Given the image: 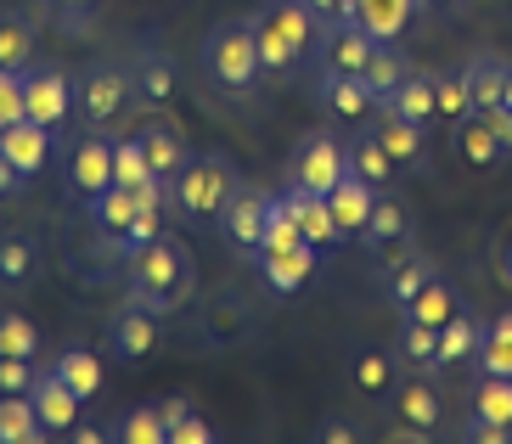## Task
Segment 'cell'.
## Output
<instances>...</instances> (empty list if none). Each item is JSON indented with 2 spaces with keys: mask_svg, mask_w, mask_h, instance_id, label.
I'll return each instance as SVG.
<instances>
[{
  "mask_svg": "<svg viewBox=\"0 0 512 444\" xmlns=\"http://www.w3.org/2000/svg\"><path fill=\"white\" fill-rule=\"evenodd\" d=\"M29 400H34V411H40V422H46V433H57V439L79 422V405H85V400H79V394H74L68 383H62V377H57L51 366H46V371H34Z\"/></svg>",
  "mask_w": 512,
  "mask_h": 444,
  "instance_id": "cell-22",
  "label": "cell"
},
{
  "mask_svg": "<svg viewBox=\"0 0 512 444\" xmlns=\"http://www.w3.org/2000/svg\"><path fill=\"white\" fill-rule=\"evenodd\" d=\"M349 17L372 40H400L411 29V17H417V0H349Z\"/></svg>",
  "mask_w": 512,
  "mask_h": 444,
  "instance_id": "cell-27",
  "label": "cell"
},
{
  "mask_svg": "<svg viewBox=\"0 0 512 444\" xmlns=\"http://www.w3.org/2000/svg\"><path fill=\"white\" fill-rule=\"evenodd\" d=\"M197 332H203V349L226 355V349H242V343L259 332V304L242 287H220V293L203 298L197 310Z\"/></svg>",
  "mask_w": 512,
  "mask_h": 444,
  "instance_id": "cell-7",
  "label": "cell"
},
{
  "mask_svg": "<svg viewBox=\"0 0 512 444\" xmlns=\"http://www.w3.org/2000/svg\"><path fill=\"white\" fill-rule=\"evenodd\" d=\"M0 355H23L40 360V326L17 310H0Z\"/></svg>",
  "mask_w": 512,
  "mask_h": 444,
  "instance_id": "cell-45",
  "label": "cell"
},
{
  "mask_svg": "<svg viewBox=\"0 0 512 444\" xmlns=\"http://www.w3.org/2000/svg\"><path fill=\"white\" fill-rule=\"evenodd\" d=\"M310 439H316V444H361V428H355L349 416H327V422L310 428Z\"/></svg>",
  "mask_w": 512,
  "mask_h": 444,
  "instance_id": "cell-49",
  "label": "cell"
},
{
  "mask_svg": "<svg viewBox=\"0 0 512 444\" xmlns=\"http://www.w3.org/2000/svg\"><path fill=\"white\" fill-rule=\"evenodd\" d=\"M479 371H496V377H512V310L496 315L484 326V343H479Z\"/></svg>",
  "mask_w": 512,
  "mask_h": 444,
  "instance_id": "cell-42",
  "label": "cell"
},
{
  "mask_svg": "<svg viewBox=\"0 0 512 444\" xmlns=\"http://www.w3.org/2000/svg\"><path fill=\"white\" fill-rule=\"evenodd\" d=\"M299 242H304V231H299V220H293V208L276 197L271 214H265V237H259L254 253H287V248H299Z\"/></svg>",
  "mask_w": 512,
  "mask_h": 444,
  "instance_id": "cell-46",
  "label": "cell"
},
{
  "mask_svg": "<svg viewBox=\"0 0 512 444\" xmlns=\"http://www.w3.org/2000/svg\"><path fill=\"white\" fill-rule=\"evenodd\" d=\"M51 439L29 394H0V444H40Z\"/></svg>",
  "mask_w": 512,
  "mask_h": 444,
  "instance_id": "cell-35",
  "label": "cell"
},
{
  "mask_svg": "<svg viewBox=\"0 0 512 444\" xmlns=\"http://www.w3.org/2000/svg\"><path fill=\"white\" fill-rule=\"evenodd\" d=\"M0 152L12 158V169L23 180H34L51 163V130H46V124H34V119H17V124L0 130Z\"/></svg>",
  "mask_w": 512,
  "mask_h": 444,
  "instance_id": "cell-23",
  "label": "cell"
},
{
  "mask_svg": "<svg viewBox=\"0 0 512 444\" xmlns=\"http://www.w3.org/2000/svg\"><path fill=\"white\" fill-rule=\"evenodd\" d=\"M422 12H434V17H456V12H467L473 0H417Z\"/></svg>",
  "mask_w": 512,
  "mask_h": 444,
  "instance_id": "cell-54",
  "label": "cell"
},
{
  "mask_svg": "<svg viewBox=\"0 0 512 444\" xmlns=\"http://www.w3.org/2000/svg\"><path fill=\"white\" fill-rule=\"evenodd\" d=\"M434 102H439V119L445 124H456L462 113H473V96H467L462 68H434Z\"/></svg>",
  "mask_w": 512,
  "mask_h": 444,
  "instance_id": "cell-44",
  "label": "cell"
},
{
  "mask_svg": "<svg viewBox=\"0 0 512 444\" xmlns=\"http://www.w3.org/2000/svg\"><path fill=\"white\" fill-rule=\"evenodd\" d=\"M411 74V57L406 51H400V40H377V51H372V62H366V85H372V96L377 102H383V96H389L394 85H400V79Z\"/></svg>",
  "mask_w": 512,
  "mask_h": 444,
  "instance_id": "cell-38",
  "label": "cell"
},
{
  "mask_svg": "<svg viewBox=\"0 0 512 444\" xmlns=\"http://www.w3.org/2000/svg\"><path fill=\"white\" fill-rule=\"evenodd\" d=\"M394 360H400L406 371H428V377H439V326H422V321H406V315H400Z\"/></svg>",
  "mask_w": 512,
  "mask_h": 444,
  "instance_id": "cell-31",
  "label": "cell"
},
{
  "mask_svg": "<svg viewBox=\"0 0 512 444\" xmlns=\"http://www.w3.org/2000/svg\"><path fill=\"white\" fill-rule=\"evenodd\" d=\"M34 276H40V242L34 237H0V287H12V293H23V287H34Z\"/></svg>",
  "mask_w": 512,
  "mask_h": 444,
  "instance_id": "cell-34",
  "label": "cell"
},
{
  "mask_svg": "<svg viewBox=\"0 0 512 444\" xmlns=\"http://www.w3.org/2000/svg\"><path fill=\"white\" fill-rule=\"evenodd\" d=\"M349 175L366 180L372 192H383V186H394V180H400V163L383 152V141H377L372 130H361L355 141H349Z\"/></svg>",
  "mask_w": 512,
  "mask_h": 444,
  "instance_id": "cell-30",
  "label": "cell"
},
{
  "mask_svg": "<svg viewBox=\"0 0 512 444\" xmlns=\"http://www.w3.org/2000/svg\"><path fill=\"white\" fill-rule=\"evenodd\" d=\"M51 371H57L62 383L74 388L79 400H91V394H102V360H96L91 349H62V355L51 360Z\"/></svg>",
  "mask_w": 512,
  "mask_h": 444,
  "instance_id": "cell-40",
  "label": "cell"
},
{
  "mask_svg": "<svg viewBox=\"0 0 512 444\" xmlns=\"http://www.w3.org/2000/svg\"><path fill=\"white\" fill-rule=\"evenodd\" d=\"M130 293H169L175 304L192 298V253L169 237H152L147 248L130 253Z\"/></svg>",
  "mask_w": 512,
  "mask_h": 444,
  "instance_id": "cell-5",
  "label": "cell"
},
{
  "mask_svg": "<svg viewBox=\"0 0 512 444\" xmlns=\"http://www.w3.org/2000/svg\"><path fill=\"white\" fill-rule=\"evenodd\" d=\"M389 416L394 428H411V433H428L445 422V400H439V383L428 377V371H411V377H400V383L389 388Z\"/></svg>",
  "mask_w": 512,
  "mask_h": 444,
  "instance_id": "cell-9",
  "label": "cell"
},
{
  "mask_svg": "<svg viewBox=\"0 0 512 444\" xmlns=\"http://www.w3.org/2000/svg\"><path fill=\"white\" fill-rule=\"evenodd\" d=\"M383 107H394L400 119H411V124H422V130H428V124L439 119V102H434V68H411V74L400 79V85H394L389 96H383Z\"/></svg>",
  "mask_w": 512,
  "mask_h": 444,
  "instance_id": "cell-25",
  "label": "cell"
},
{
  "mask_svg": "<svg viewBox=\"0 0 512 444\" xmlns=\"http://www.w3.org/2000/svg\"><path fill=\"white\" fill-rule=\"evenodd\" d=\"M400 360L389 355V349H355V360H349V383L361 388V394H372V400H389V388L400 383Z\"/></svg>",
  "mask_w": 512,
  "mask_h": 444,
  "instance_id": "cell-33",
  "label": "cell"
},
{
  "mask_svg": "<svg viewBox=\"0 0 512 444\" xmlns=\"http://www.w3.org/2000/svg\"><path fill=\"white\" fill-rule=\"evenodd\" d=\"M0 203H6V197H0Z\"/></svg>",
  "mask_w": 512,
  "mask_h": 444,
  "instance_id": "cell-60",
  "label": "cell"
},
{
  "mask_svg": "<svg viewBox=\"0 0 512 444\" xmlns=\"http://www.w3.org/2000/svg\"><path fill=\"white\" fill-rule=\"evenodd\" d=\"M17 119H23V74L0 68V130L17 124Z\"/></svg>",
  "mask_w": 512,
  "mask_h": 444,
  "instance_id": "cell-48",
  "label": "cell"
},
{
  "mask_svg": "<svg viewBox=\"0 0 512 444\" xmlns=\"http://www.w3.org/2000/svg\"><path fill=\"white\" fill-rule=\"evenodd\" d=\"M344 175H349V147L332 130H304L287 152V186H299V192L327 197Z\"/></svg>",
  "mask_w": 512,
  "mask_h": 444,
  "instance_id": "cell-6",
  "label": "cell"
},
{
  "mask_svg": "<svg viewBox=\"0 0 512 444\" xmlns=\"http://www.w3.org/2000/svg\"><path fill=\"white\" fill-rule=\"evenodd\" d=\"M271 203H276V197L259 192V186H237L231 203L220 208V220H214V225H220V237H226L237 253H254L259 237H265V214H271Z\"/></svg>",
  "mask_w": 512,
  "mask_h": 444,
  "instance_id": "cell-13",
  "label": "cell"
},
{
  "mask_svg": "<svg viewBox=\"0 0 512 444\" xmlns=\"http://www.w3.org/2000/svg\"><path fill=\"white\" fill-rule=\"evenodd\" d=\"M484 326L473 310H456L451 321L439 326V371H456L467 366V360H479V343H484Z\"/></svg>",
  "mask_w": 512,
  "mask_h": 444,
  "instance_id": "cell-26",
  "label": "cell"
},
{
  "mask_svg": "<svg viewBox=\"0 0 512 444\" xmlns=\"http://www.w3.org/2000/svg\"><path fill=\"white\" fill-rule=\"evenodd\" d=\"M377 40L355 23V17H321V34H316V57L327 74H366V62H372Z\"/></svg>",
  "mask_w": 512,
  "mask_h": 444,
  "instance_id": "cell-8",
  "label": "cell"
},
{
  "mask_svg": "<svg viewBox=\"0 0 512 444\" xmlns=\"http://www.w3.org/2000/svg\"><path fill=\"white\" fill-rule=\"evenodd\" d=\"M113 439L119 444H164L169 428H164V416H158V405H136V411H124L113 422Z\"/></svg>",
  "mask_w": 512,
  "mask_h": 444,
  "instance_id": "cell-43",
  "label": "cell"
},
{
  "mask_svg": "<svg viewBox=\"0 0 512 444\" xmlns=\"http://www.w3.org/2000/svg\"><path fill=\"white\" fill-rule=\"evenodd\" d=\"M152 349H158V315L124 298V310L107 321V355L124 360V366H136V360L152 355Z\"/></svg>",
  "mask_w": 512,
  "mask_h": 444,
  "instance_id": "cell-17",
  "label": "cell"
},
{
  "mask_svg": "<svg viewBox=\"0 0 512 444\" xmlns=\"http://www.w3.org/2000/svg\"><path fill=\"white\" fill-rule=\"evenodd\" d=\"M316 102L327 107L332 119L366 124V119H372V107H377V96H372V85H366V79H355V74H327V68H321V74H316Z\"/></svg>",
  "mask_w": 512,
  "mask_h": 444,
  "instance_id": "cell-20",
  "label": "cell"
},
{
  "mask_svg": "<svg viewBox=\"0 0 512 444\" xmlns=\"http://www.w3.org/2000/svg\"><path fill=\"white\" fill-rule=\"evenodd\" d=\"M136 141H141V152H147V163H152V175H158V180H175V175H181V163L192 158L186 130L169 119L164 107H158V113H147V124L136 130Z\"/></svg>",
  "mask_w": 512,
  "mask_h": 444,
  "instance_id": "cell-15",
  "label": "cell"
},
{
  "mask_svg": "<svg viewBox=\"0 0 512 444\" xmlns=\"http://www.w3.org/2000/svg\"><path fill=\"white\" fill-rule=\"evenodd\" d=\"M467 439L473 444H512V422H473V416H467Z\"/></svg>",
  "mask_w": 512,
  "mask_h": 444,
  "instance_id": "cell-51",
  "label": "cell"
},
{
  "mask_svg": "<svg viewBox=\"0 0 512 444\" xmlns=\"http://www.w3.org/2000/svg\"><path fill=\"white\" fill-rule=\"evenodd\" d=\"M136 107V90H130V68L119 62H91L74 85V113L85 130H113Z\"/></svg>",
  "mask_w": 512,
  "mask_h": 444,
  "instance_id": "cell-4",
  "label": "cell"
},
{
  "mask_svg": "<svg viewBox=\"0 0 512 444\" xmlns=\"http://www.w3.org/2000/svg\"><path fill=\"white\" fill-rule=\"evenodd\" d=\"M34 62V23L23 12H0V68L23 74Z\"/></svg>",
  "mask_w": 512,
  "mask_h": 444,
  "instance_id": "cell-39",
  "label": "cell"
},
{
  "mask_svg": "<svg viewBox=\"0 0 512 444\" xmlns=\"http://www.w3.org/2000/svg\"><path fill=\"white\" fill-rule=\"evenodd\" d=\"M451 152L467 175H496L501 163H507V147L496 141V124H490V113H479V107L451 124Z\"/></svg>",
  "mask_w": 512,
  "mask_h": 444,
  "instance_id": "cell-11",
  "label": "cell"
},
{
  "mask_svg": "<svg viewBox=\"0 0 512 444\" xmlns=\"http://www.w3.org/2000/svg\"><path fill=\"white\" fill-rule=\"evenodd\" d=\"M74 113V79L62 68H23V119L62 130Z\"/></svg>",
  "mask_w": 512,
  "mask_h": 444,
  "instance_id": "cell-10",
  "label": "cell"
},
{
  "mask_svg": "<svg viewBox=\"0 0 512 444\" xmlns=\"http://www.w3.org/2000/svg\"><path fill=\"white\" fill-rule=\"evenodd\" d=\"M456 310H462V298H456V282L445 276V270H439L434 282L422 287V293L411 298V304H406L400 315H406V321H422V326H445Z\"/></svg>",
  "mask_w": 512,
  "mask_h": 444,
  "instance_id": "cell-36",
  "label": "cell"
},
{
  "mask_svg": "<svg viewBox=\"0 0 512 444\" xmlns=\"http://www.w3.org/2000/svg\"><path fill=\"white\" fill-rule=\"evenodd\" d=\"M51 6H57V12H85L91 0H51Z\"/></svg>",
  "mask_w": 512,
  "mask_h": 444,
  "instance_id": "cell-58",
  "label": "cell"
},
{
  "mask_svg": "<svg viewBox=\"0 0 512 444\" xmlns=\"http://www.w3.org/2000/svg\"><path fill=\"white\" fill-rule=\"evenodd\" d=\"M501 107L512 113V62H507V85H501Z\"/></svg>",
  "mask_w": 512,
  "mask_h": 444,
  "instance_id": "cell-59",
  "label": "cell"
},
{
  "mask_svg": "<svg viewBox=\"0 0 512 444\" xmlns=\"http://www.w3.org/2000/svg\"><path fill=\"white\" fill-rule=\"evenodd\" d=\"M197 405L192 400H181V394H175V400H158V416H164V428H175V422H181V416H192Z\"/></svg>",
  "mask_w": 512,
  "mask_h": 444,
  "instance_id": "cell-52",
  "label": "cell"
},
{
  "mask_svg": "<svg viewBox=\"0 0 512 444\" xmlns=\"http://www.w3.org/2000/svg\"><path fill=\"white\" fill-rule=\"evenodd\" d=\"M214 439V428L209 422H203V416H181V422H175V428H169V444H209Z\"/></svg>",
  "mask_w": 512,
  "mask_h": 444,
  "instance_id": "cell-50",
  "label": "cell"
},
{
  "mask_svg": "<svg viewBox=\"0 0 512 444\" xmlns=\"http://www.w3.org/2000/svg\"><path fill=\"white\" fill-rule=\"evenodd\" d=\"M316 17H349V0H304Z\"/></svg>",
  "mask_w": 512,
  "mask_h": 444,
  "instance_id": "cell-57",
  "label": "cell"
},
{
  "mask_svg": "<svg viewBox=\"0 0 512 444\" xmlns=\"http://www.w3.org/2000/svg\"><path fill=\"white\" fill-rule=\"evenodd\" d=\"M366 130H372L377 141H383V152L400 163V175H406V169H428V130H422V124L400 119L394 107L377 102L372 119H366Z\"/></svg>",
  "mask_w": 512,
  "mask_h": 444,
  "instance_id": "cell-14",
  "label": "cell"
},
{
  "mask_svg": "<svg viewBox=\"0 0 512 444\" xmlns=\"http://www.w3.org/2000/svg\"><path fill=\"white\" fill-rule=\"evenodd\" d=\"M282 203L293 208V220H299L304 242H316V248L344 242V231H338V220H332V208H327V197H321V192H299V186H287Z\"/></svg>",
  "mask_w": 512,
  "mask_h": 444,
  "instance_id": "cell-29",
  "label": "cell"
},
{
  "mask_svg": "<svg viewBox=\"0 0 512 444\" xmlns=\"http://www.w3.org/2000/svg\"><path fill=\"white\" fill-rule=\"evenodd\" d=\"M507 62L512 57H501V51H473V57L462 62V74H467V96H473V107L479 113H496L501 107V85H507Z\"/></svg>",
  "mask_w": 512,
  "mask_h": 444,
  "instance_id": "cell-24",
  "label": "cell"
},
{
  "mask_svg": "<svg viewBox=\"0 0 512 444\" xmlns=\"http://www.w3.org/2000/svg\"><path fill=\"white\" fill-rule=\"evenodd\" d=\"M439 276V259L434 253H422V248H400L383 259V298H389L394 310H406L411 298L422 293V287Z\"/></svg>",
  "mask_w": 512,
  "mask_h": 444,
  "instance_id": "cell-18",
  "label": "cell"
},
{
  "mask_svg": "<svg viewBox=\"0 0 512 444\" xmlns=\"http://www.w3.org/2000/svg\"><path fill=\"white\" fill-rule=\"evenodd\" d=\"M248 23H254L265 74H293V68L316 51V34H321V17L310 12L304 0H259Z\"/></svg>",
  "mask_w": 512,
  "mask_h": 444,
  "instance_id": "cell-1",
  "label": "cell"
},
{
  "mask_svg": "<svg viewBox=\"0 0 512 444\" xmlns=\"http://www.w3.org/2000/svg\"><path fill=\"white\" fill-rule=\"evenodd\" d=\"M361 237L372 242L377 253H400V248H411V237H417V214H411L406 197H394L389 186H383V192H377V203H372V220H366Z\"/></svg>",
  "mask_w": 512,
  "mask_h": 444,
  "instance_id": "cell-19",
  "label": "cell"
},
{
  "mask_svg": "<svg viewBox=\"0 0 512 444\" xmlns=\"http://www.w3.org/2000/svg\"><path fill=\"white\" fill-rule=\"evenodd\" d=\"M467 416L473 422H512V377L484 371L473 383V394H467Z\"/></svg>",
  "mask_w": 512,
  "mask_h": 444,
  "instance_id": "cell-37",
  "label": "cell"
},
{
  "mask_svg": "<svg viewBox=\"0 0 512 444\" xmlns=\"http://www.w3.org/2000/svg\"><path fill=\"white\" fill-rule=\"evenodd\" d=\"M490 124H496V141L507 147V158H512V113H507V107H496V113H490Z\"/></svg>",
  "mask_w": 512,
  "mask_h": 444,
  "instance_id": "cell-56",
  "label": "cell"
},
{
  "mask_svg": "<svg viewBox=\"0 0 512 444\" xmlns=\"http://www.w3.org/2000/svg\"><path fill=\"white\" fill-rule=\"evenodd\" d=\"M372 203H377V192L366 186V180H355V175H344L327 192V208H332V220H338V231H344V237H361V231H366Z\"/></svg>",
  "mask_w": 512,
  "mask_h": 444,
  "instance_id": "cell-28",
  "label": "cell"
},
{
  "mask_svg": "<svg viewBox=\"0 0 512 444\" xmlns=\"http://www.w3.org/2000/svg\"><path fill=\"white\" fill-rule=\"evenodd\" d=\"M316 253H321L316 242H299V248H287V253H254V265H259V276H265L271 293L293 298V293L310 287V276H316Z\"/></svg>",
  "mask_w": 512,
  "mask_h": 444,
  "instance_id": "cell-21",
  "label": "cell"
},
{
  "mask_svg": "<svg viewBox=\"0 0 512 444\" xmlns=\"http://www.w3.org/2000/svg\"><path fill=\"white\" fill-rule=\"evenodd\" d=\"M17 186H23V175L12 169V158L0 152V197H17Z\"/></svg>",
  "mask_w": 512,
  "mask_h": 444,
  "instance_id": "cell-55",
  "label": "cell"
},
{
  "mask_svg": "<svg viewBox=\"0 0 512 444\" xmlns=\"http://www.w3.org/2000/svg\"><path fill=\"white\" fill-rule=\"evenodd\" d=\"M113 180H119V186H130V192H141V186H152V180H158L136 135H119V141H113Z\"/></svg>",
  "mask_w": 512,
  "mask_h": 444,
  "instance_id": "cell-41",
  "label": "cell"
},
{
  "mask_svg": "<svg viewBox=\"0 0 512 444\" xmlns=\"http://www.w3.org/2000/svg\"><path fill=\"white\" fill-rule=\"evenodd\" d=\"M85 208H91V225L102 231V237H124V225L136 220V208H141V192H130V186H107V192L85 197Z\"/></svg>",
  "mask_w": 512,
  "mask_h": 444,
  "instance_id": "cell-32",
  "label": "cell"
},
{
  "mask_svg": "<svg viewBox=\"0 0 512 444\" xmlns=\"http://www.w3.org/2000/svg\"><path fill=\"white\" fill-rule=\"evenodd\" d=\"M203 79L226 96H254L259 79H265V62H259V40L248 17H226L214 23L209 40H203Z\"/></svg>",
  "mask_w": 512,
  "mask_h": 444,
  "instance_id": "cell-2",
  "label": "cell"
},
{
  "mask_svg": "<svg viewBox=\"0 0 512 444\" xmlns=\"http://www.w3.org/2000/svg\"><path fill=\"white\" fill-rule=\"evenodd\" d=\"M68 186L79 197H96L113 186V135L107 130H91L85 141L68 147Z\"/></svg>",
  "mask_w": 512,
  "mask_h": 444,
  "instance_id": "cell-16",
  "label": "cell"
},
{
  "mask_svg": "<svg viewBox=\"0 0 512 444\" xmlns=\"http://www.w3.org/2000/svg\"><path fill=\"white\" fill-rule=\"evenodd\" d=\"M34 360H23V355H0V394H29V383H34Z\"/></svg>",
  "mask_w": 512,
  "mask_h": 444,
  "instance_id": "cell-47",
  "label": "cell"
},
{
  "mask_svg": "<svg viewBox=\"0 0 512 444\" xmlns=\"http://www.w3.org/2000/svg\"><path fill=\"white\" fill-rule=\"evenodd\" d=\"M237 186L242 180H237V169H231V158H220V152H192V158L181 163V175L169 180V208L192 225H214Z\"/></svg>",
  "mask_w": 512,
  "mask_h": 444,
  "instance_id": "cell-3",
  "label": "cell"
},
{
  "mask_svg": "<svg viewBox=\"0 0 512 444\" xmlns=\"http://www.w3.org/2000/svg\"><path fill=\"white\" fill-rule=\"evenodd\" d=\"M62 439H74V444H107V439H113V428H79V422H74Z\"/></svg>",
  "mask_w": 512,
  "mask_h": 444,
  "instance_id": "cell-53",
  "label": "cell"
},
{
  "mask_svg": "<svg viewBox=\"0 0 512 444\" xmlns=\"http://www.w3.org/2000/svg\"><path fill=\"white\" fill-rule=\"evenodd\" d=\"M130 90H136V107H147V113H158V107H169L181 96V68H175V57H169L164 45H141L136 51Z\"/></svg>",
  "mask_w": 512,
  "mask_h": 444,
  "instance_id": "cell-12",
  "label": "cell"
}]
</instances>
